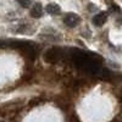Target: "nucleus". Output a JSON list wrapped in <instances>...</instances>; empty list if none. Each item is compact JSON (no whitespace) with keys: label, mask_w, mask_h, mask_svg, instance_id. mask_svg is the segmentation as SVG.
I'll return each instance as SVG.
<instances>
[{"label":"nucleus","mask_w":122,"mask_h":122,"mask_svg":"<svg viewBox=\"0 0 122 122\" xmlns=\"http://www.w3.org/2000/svg\"><path fill=\"white\" fill-rule=\"evenodd\" d=\"M79 22H81L79 16L76 15V14H72V12L67 14V15L64 17V23H65L67 27H75V26L78 25Z\"/></svg>","instance_id":"obj_1"},{"label":"nucleus","mask_w":122,"mask_h":122,"mask_svg":"<svg viewBox=\"0 0 122 122\" xmlns=\"http://www.w3.org/2000/svg\"><path fill=\"white\" fill-rule=\"evenodd\" d=\"M44 59H45L46 62L54 64L55 61H57V59H59V50H57L56 48L49 49L48 51L45 53V55H44Z\"/></svg>","instance_id":"obj_2"},{"label":"nucleus","mask_w":122,"mask_h":122,"mask_svg":"<svg viewBox=\"0 0 122 122\" xmlns=\"http://www.w3.org/2000/svg\"><path fill=\"white\" fill-rule=\"evenodd\" d=\"M106 20H107L106 14L105 12H100V14H98V15H95L93 17V25L97 26V27H101L106 22Z\"/></svg>","instance_id":"obj_3"},{"label":"nucleus","mask_w":122,"mask_h":122,"mask_svg":"<svg viewBox=\"0 0 122 122\" xmlns=\"http://www.w3.org/2000/svg\"><path fill=\"white\" fill-rule=\"evenodd\" d=\"M42 15H43V7H42V5H40L39 3H37L32 7V10H30V16L34 17V18H39Z\"/></svg>","instance_id":"obj_4"},{"label":"nucleus","mask_w":122,"mask_h":122,"mask_svg":"<svg viewBox=\"0 0 122 122\" xmlns=\"http://www.w3.org/2000/svg\"><path fill=\"white\" fill-rule=\"evenodd\" d=\"M45 10H46V12L50 14V15H57V14H60V11H61L60 6L56 5V4H48L46 7H45Z\"/></svg>","instance_id":"obj_5"},{"label":"nucleus","mask_w":122,"mask_h":122,"mask_svg":"<svg viewBox=\"0 0 122 122\" xmlns=\"http://www.w3.org/2000/svg\"><path fill=\"white\" fill-rule=\"evenodd\" d=\"M17 3L22 7H28L30 5V0H17Z\"/></svg>","instance_id":"obj_6"}]
</instances>
